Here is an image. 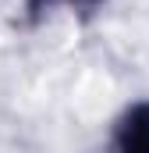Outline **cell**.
Returning a JSON list of instances; mask_svg holds the SVG:
<instances>
[{
	"instance_id": "obj_1",
	"label": "cell",
	"mask_w": 149,
	"mask_h": 153,
	"mask_svg": "<svg viewBox=\"0 0 149 153\" xmlns=\"http://www.w3.org/2000/svg\"><path fill=\"white\" fill-rule=\"evenodd\" d=\"M110 153H149V100H135L117 114Z\"/></svg>"
},
{
	"instance_id": "obj_2",
	"label": "cell",
	"mask_w": 149,
	"mask_h": 153,
	"mask_svg": "<svg viewBox=\"0 0 149 153\" xmlns=\"http://www.w3.org/2000/svg\"><path fill=\"white\" fill-rule=\"evenodd\" d=\"M60 4H71V7H92V4H100V0H60Z\"/></svg>"
}]
</instances>
